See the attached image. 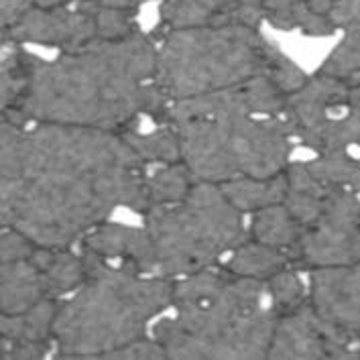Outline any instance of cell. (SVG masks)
Here are the masks:
<instances>
[{
  "instance_id": "6da1fadb",
  "label": "cell",
  "mask_w": 360,
  "mask_h": 360,
  "mask_svg": "<svg viewBox=\"0 0 360 360\" xmlns=\"http://www.w3.org/2000/svg\"><path fill=\"white\" fill-rule=\"evenodd\" d=\"M0 147L2 228L41 247H72L116 208H151L147 165L118 131L2 120Z\"/></svg>"
},
{
  "instance_id": "7a4b0ae2",
  "label": "cell",
  "mask_w": 360,
  "mask_h": 360,
  "mask_svg": "<svg viewBox=\"0 0 360 360\" xmlns=\"http://www.w3.org/2000/svg\"><path fill=\"white\" fill-rule=\"evenodd\" d=\"M155 70L157 45L141 31L59 51L49 61L35 57L25 94L2 112V120L118 131L139 114H161L165 108Z\"/></svg>"
},
{
  "instance_id": "3957f363",
  "label": "cell",
  "mask_w": 360,
  "mask_h": 360,
  "mask_svg": "<svg viewBox=\"0 0 360 360\" xmlns=\"http://www.w3.org/2000/svg\"><path fill=\"white\" fill-rule=\"evenodd\" d=\"M86 281L59 304L53 326L57 359H106L143 338L151 320L173 307V279L145 275L82 252Z\"/></svg>"
},
{
  "instance_id": "277c9868",
  "label": "cell",
  "mask_w": 360,
  "mask_h": 360,
  "mask_svg": "<svg viewBox=\"0 0 360 360\" xmlns=\"http://www.w3.org/2000/svg\"><path fill=\"white\" fill-rule=\"evenodd\" d=\"M279 314L266 281L230 275L214 295L153 326L167 359H266Z\"/></svg>"
},
{
  "instance_id": "5b68a950",
  "label": "cell",
  "mask_w": 360,
  "mask_h": 360,
  "mask_svg": "<svg viewBox=\"0 0 360 360\" xmlns=\"http://www.w3.org/2000/svg\"><path fill=\"white\" fill-rule=\"evenodd\" d=\"M277 51L261 29L243 25L165 29L157 45L155 84L167 104L210 94L269 76Z\"/></svg>"
},
{
  "instance_id": "8992f818",
  "label": "cell",
  "mask_w": 360,
  "mask_h": 360,
  "mask_svg": "<svg viewBox=\"0 0 360 360\" xmlns=\"http://www.w3.org/2000/svg\"><path fill=\"white\" fill-rule=\"evenodd\" d=\"M243 216L220 184L200 179L184 200L147 210L145 230L157 275L181 279L216 265L247 240Z\"/></svg>"
},
{
  "instance_id": "52a82bcc",
  "label": "cell",
  "mask_w": 360,
  "mask_h": 360,
  "mask_svg": "<svg viewBox=\"0 0 360 360\" xmlns=\"http://www.w3.org/2000/svg\"><path fill=\"white\" fill-rule=\"evenodd\" d=\"M181 161L200 181L273 177L289 165L293 131L283 116H210L173 124Z\"/></svg>"
},
{
  "instance_id": "ba28073f",
  "label": "cell",
  "mask_w": 360,
  "mask_h": 360,
  "mask_svg": "<svg viewBox=\"0 0 360 360\" xmlns=\"http://www.w3.org/2000/svg\"><path fill=\"white\" fill-rule=\"evenodd\" d=\"M295 261L309 266L360 263V193L334 190L304 230Z\"/></svg>"
},
{
  "instance_id": "9c48e42d",
  "label": "cell",
  "mask_w": 360,
  "mask_h": 360,
  "mask_svg": "<svg viewBox=\"0 0 360 360\" xmlns=\"http://www.w3.org/2000/svg\"><path fill=\"white\" fill-rule=\"evenodd\" d=\"M100 41L94 4L76 2L68 6H31L13 27L2 31V45H41L70 51Z\"/></svg>"
},
{
  "instance_id": "30bf717a",
  "label": "cell",
  "mask_w": 360,
  "mask_h": 360,
  "mask_svg": "<svg viewBox=\"0 0 360 360\" xmlns=\"http://www.w3.org/2000/svg\"><path fill=\"white\" fill-rule=\"evenodd\" d=\"M287 94L269 76H259L210 94L193 96L165 104L161 120L177 124L210 116H281Z\"/></svg>"
},
{
  "instance_id": "8fae6325",
  "label": "cell",
  "mask_w": 360,
  "mask_h": 360,
  "mask_svg": "<svg viewBox=\"0 0 360 360\" xmlns=\"http://www.w3.org/2000/svg\"><path fill=\"white\" fill-rule=\"evenodd\" d=\"M309 305L338 338L356 348L360 336V263L314 266L309 275Z\"/></svg>"
},
{
  "instance_id": "7c38bea8",
  "label": "cell",
  "mask_w": 360,
  "mask_h": 360,
  "mask_svg": "<svg viewBox=\"0 0 360 360\" xmlns=\"http://www.w3.org/2000/svg\"><path fill=\"white\" fill-rule=\"evenodd\" d=\"M266 359H359V354L320 320L307 302L279 316Z\"/></svg>"
},
{
  "instance_id": "4fadbf2b",
  "label": "cell",
  "mask_w": 360,
  "mask_h": 360,
  "mask_svg": "<svg viewBox=\"0 0 360 360\" xmlns=\"http://www.w3.org/2000/svg\"><path fill=\"white\" fill-rule=\"evenodd\" d=\"M82 252L124 266L136 273L157 275L153 245L145 226L133 228L127 224H100L90 230L82 240Z\"/></svg>"
},
{
  "instance_id": "5bb4252c",
  "label": "cell",
  "mask_w": 360,
  "mask_h": 360,
  "mask_svg": "<svg viewBox=\"0 0 360 360\" xmlns=\"http://www.w3.org/2000/svg\"><path fill=\"white\" fill-rule=\"evenodd\" d=\"M350 92V82L318 72L316 77H307L304 86L287 96L283 116L291 124L295 134L314 129L323 122L332 112H336L346 102Z\"/></svg>"
},
{
  "instance_id": "9a60e30c",
  "label": "cell",
  "mask_w": 360,
  "mask_h": 360,
  "mask_svg": "<svg viewBox=\"0 0 360 360\" xmlns=\"http://www.w3.org/2000/svg\"><path fill=\"white\" fill-rule=\"evenodd\" d=\"M295 141L318 155L360 149V82H350L346 102L314 129L295 134Z\"/></svg>"
},
{
  "instance_id": "2e32d148",
  "label": "cell",
  "mask_w": 360,
  "mask_h": 360,
  "mask_svg": "<svg viewBox=\"0 0 360 360\" xmlns=\"http://www.w3.org/2000/svg\"><path fill=\"white\" fill-rule=\"evenodd\" d=\"M334 0H263L265 20L279 31H300L305 37H328L336 29L330 17Z\"/></svg>"
},
{
  "instance_id": "e0dca14e",
  "label": "cell",
  "mask_w": 360,
  "mask_h": 360,
  "mask_svg": "<svg viewBox=\"0 0 360 360\" xmlns=\"http://www.w3.org/2000/svg\"><path fill=\"white\" fill-rule=\"evenodd\" d=\"M330 17L344 31L342 41L323 59L320 72L346 82H360V0H334Z\"/></svg>"
},
{
  "instance_id": "ac0fdd59",
  "label": "cell",
  "mask_w": 360,
  "mask_h": 360,
  "mask_svg": "<svg viewBox=\"0 0 360 360\" xmlns=\"http://www.w3.org/2000/svg\"><path fill=\"white\" fill-rule=\"evenodd\" d=\"M41 271L47 297L59 300L74 293L86 281V261L84 255H76L68 248L41 247L37 245L29 257Z\"/></svg>"
},
{
  "instance_id": "d6986e66",
  "label": "cell",
  "mask_w": 360,
  "mask_h": 360,
  "mask_svg": "<svg viewBox=\"0 0 360 360\" xmlns=\"http://www.w3.org/2000/svg\"><path fill=\"white\" fill-rule=\"evenodd\" d=\"M43 300H47L43 277L31 259L2 263V269H0L2 314H20Z\"/></svg>"
},
{
  "instance_id": "ffe728a7",
  "label": "cell",
  "mask_w": 360,
  "mask_h": 360,
  "mask_svg": "<svg viewBox=\"0 0 360 360\" xmlns=\"http://www.w3.org/2000/svg\"><path fill=\"white\" fill-rule=\"evenodd\" d=\"M287 198H285V206L291 210V214L304 224L309 226L326 206L328 198L332 195V188H328L322 184L307 167V161H297V163H289L287 165Z\"/></svg>"
},
{
  "instance_id": "44dd1931",
  "label": "cell",
  "mask_w": 360,
  "mask_h": 360,
  "mask_svg": "<svg viewBox=\"0 0 360 360\" xmlns=\"http://www.w3.org/2000/svg\"><path fill=\"white\" fill-rule=\"evenodd\" d=\"M304 230L305 226L291 214V210L285 204H277L252 214L248 234L263 245L285 250L295 261V250L300 247Z\"/></svg>"
},
{
  "instance_id": "7402d4cb",
  "label": "cell",
  "mask_w": 360,
  "mask_h": 360,
  "mask_svg": "<svg viewBox=\"0 0 360 360\" xmlns=\"http://www.w3.org/2000/svg\"><path fill=\"white\" fill-rule=\"evenodd\" d=\"M220 186L228 200L243 214H255L259 210L283 204L289 181L283 171L273 177H238Z\"/></svg>"
},
{
  "instance_id": "603a6c76",
  "label": "cell",
  "mask_w": 360,
  "mask_h": 360,
  "mask_svg": "<svg viewBox=\"0 0 360 360\" xmlns=\"http://www.w3.org/2000/svg\"><path fill=\"white\" fill-rule=\"evenodd\" d=\"M291 263H293V259L285 250L269 247V245L250 238V240H243L228 255L224 266L232 275L266 281L269 277L287 269Z\"/></svg>"
},
{
  "instance_id": "cb8c5ba5",
  "label": "cell",
  "mask_w": 360,
  "mask_h": 360,
  "mask_svg": "<svg viewBox=\"0 0 360 360\" xmlns=\"http://www.w3.org/2000/svg\"><path fill=\"white\" fill-rule=\"evenodd\" d=\"M59 304L47 297L20 314H2L0 334L4 340L15 342H53Z\"/></svg>"
},
{
  "instance_id": "d4e9b609",
  "label": "cell",
  "mask_w": 360,
  "mask_h": 360,
  "mask_svg": "<svg viewBox=\"0 0 360 360\" xmlns=\"http://www.w3.org/2000/svg\"><path fill=\"white\" fill-rule=\"evenodd\" d=\"M236 0H161L159 13L165 29H191L228 25V13Z\"/></svg>"
},
{
  "instance_id": "484cf974",
  "label": "cell",
  "mask_w": 360,
  "mask_h": 360,
  "mask_svg": "<svg viewBox=\"0 0 360 360\" xmlns=\"http://www.w3.org/2000/svg\"><path fill=\"white\" fill-rule=\"evenodd\" d=\"M127 143L133 147L136 157L145 165H167L181 161V145H179V134L177 129L165 122L153 131L139 133V131H127L122 133Z\"/></svg>"
},
{
  "instance_id": "4316f807",
  "label": "cell",
  "mask_w": 360,
  "mask_h": 360,
  "mask_svg": "<svg viewBox=\"0 0 360 360\" xmlns=\"http://www.w3.org/2000/svg\"><path fill=\"white\" fill-rule=\"evenodd\" d=\"M309 171L332 190L360 193V155L350 151L322 153L307 161Z\"/></svg>"
},
{
  "instance_id": "83f0119b",
  "label": "cell",
  "mask_w": 360,
  "mask_h": 360,
  "mask_svg": "<svg viewBox=\"0 0 360 360\" xmlns=\"http://www.w3.org/2000/svg\"><path fill=\"white\" fill-rule=\"evenodd\" d=\"M35 56L22 49V45H2V112L17 106L25 94Z\"/></svg>"
},
{
  "instance_id": "f1b7e54d",
  "label": "cell",
  "mask_w": 360,
  "mask_h": 360,
  "mask_svg": "<svg viewBox=\"0 0 360 360\" xmlns=\"http://www.w3.org/2000/svg\"><path fill=\"white\" fill-rule=\"evenodd\" d=\"M195 175L184 161L167 163L163 167L153 171L147 177V190H149V202L153 206H165L184 200L191 188L195 186Z\"/></svg>"
},
{
  "instance_id": "f546056e",
  "label": "cell",
  "mask_w": 360,
  "mask_h": 360,
  "mask_svg": "<svg viewBox=\"0 0 360 360\" xmlns=\"http://www.w3.org/2000/svg\"><path fill=\"white\" fill-rule=\"evenodd\" d=\"M266 291L271 297V304L279 316L289 314L305 304V285L293 269H283L266 279Z\"/></svg>"
},
{
  "instance_id": "4dcf8cb0",
  "label": "cell",
  "mask_w": 360,
  "mask_h": 360,
  "mask_svg": "<svg viewBox=\"0 0 360 360\" xmlns=\"http://www.w3.org/2000/svg\"><path fill=\"white\" fill-rule=\"evenodd\" d=\"M35 247H37V243H33L27 234H22L15 228H4L2 238H0V261L13 263V261L29 259Z\"/></svg>"
},
{
  "instance_id": "1f68e13d",
  "label": "cell",
  "mask_w": 360,
  "mask_h": 360,
  "mask_svg": "<svg viewBox=\"0 0 360 360\" xmlns=\"http://www.w3.org/2000/svg\"><path fill=\"white\" fill-rule=\"evenodd\" d=\"M106 359H167V350L157 338H136L127 346L114 350Z\"/></svg>"
},
{
  "instance_id": "d6a6232c",
  "label": "cell",
  "mask_w": 360,
  "mask_h": 360,
  "mask_svg": "<svg viewBox=\"0 0 360 360\" xmlns=\"http://www.w3.org/2000/svg\"><path fill=\"white\" fill-rule=\"evenodd\" d=\"M51 350V342H0V356L6 360L15 359H45Z\"/></svg>"
},
{
  "instance_id": "836d02e7",
  "label": "cell",
  "mask_w": 360,
  "mask_h": 360,
  "mask_svg": "<svg viewBox=\"0 0 360 360\" xmlns=\"http://www.w3.org/2000/svg\"><path fill=\"white\" fill-rule=\"evenodd\" d=\"M31 6V0H2L0 4V29L13 27Z\"/></svg>"
},
{
  "instance_id": "e575fe53",
  "label": "cell",
  "mask_w": 360,
  "mask_h": 360,
  "mask_svg": "<svg viewBox=\"0 0 360 360\" xmlns=\"http://www.w3.org/2000/svg\"><path fill=\"white\" fill-rule=\"evenodd\" d=\"M79 2H88V4L104 6V8H122V11H134L136 13V8L145 0H79Z\"/></svg>"
},
{
  "instance_id": "d590c367",
  "label": "cell",
  "mask_w": 360,
  "mask_h": 360,
  "mask_svg": "<svg viewBox=\"0 0 360 360\" xmlns=\"http://www.w3.org/2000/svg\"><path fill=\"white\" fill-rule=\"evenodd\" d=\"M35 6H45V8H51V6H68V4H76L79 0H31Z\"/></svg>"
},
{
  "instance_id": "8d00e7d4",
  "label": "cell",
  "mask_w": 360,
  "mask_h": 360,
  "mask_svg": "<svg viewBox=\"0 0 360 360\" xmlns=\"http://www.w3.org/2000/svg\"><path fill=\"white\" fill-rule=\"evenodd\" d=\"M356 352H359V359H360V336H359V342H356Z\"/></svg>"
}]
</instances>
